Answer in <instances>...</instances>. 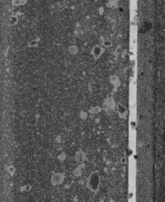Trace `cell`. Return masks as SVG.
<instances>
[{"mask_svg":"<svg viewBox=\"0 0 165 202\" xmlns=\"http://www.w3.org/2000/svg\"><path fill=\"white\" fill-rule=\"evenodd\" d=\"M69 51H70V54H76L78 52V47H77V46H71L70 48Z\"/></svg>","mask_w":165,"mask_h":202,"instance_id":"obj_10","label":"cell"},{"mask_svg":"<svg viewBox=\"0 0 165 202\" xmlns=\"http://www.w3.org/2000/svg\"><path fill=\"white\" fill-rule=\"evenodd\" d=\"M101 107H98V106H96V107H92V108H91L89 111L92 114H97V113H99V112H101Z\"/></svg>","mask_w":165,"mask_h":202,"instance_id":"obj_9","label":"cell"},{"mask_svg":"<svg viewBox=\"0 0 165 202\" xmlns=\"http://www.w3.org/2000/svg\"><path fill=\"white\" fill-rule=\"evenodd\" d=\"M27 0H13V4L14 6H22L26 3Z\"/></svg>","mask_w":165,"mask_h":202,"instance_id":"obj_8","label":"cell"},{"mask_svg":"<svg viewBox=\"0 0 165 202\" xmlns=\"http://www.w3.org/2000/svg\"><path fill=\"white\" fill-rule=\"evenodd\" d=\"M63 181H64V175L61 173H55L54 174H53L51 179V182L53 186L61 185Z\"/></svg>","mask_w":165,"mask_h":202,"instance_id":"obj_3","label":"cell"},{"mask_svg":"<svg viewBox=\"0 0 165 202\" xmlns=\"http://www.w3.org/2000/svg\"><path fill=\"white\" fill-rule=\"evenodd\" d=\"M38 44L39 41L37 39H36V40H32V41H30L29 43H28V47H29V48H36V47L38 46Z\"/></svg>","mask_w":165,"mask_h":202,"instance_id":"obj_11","label":"cell"},{"mask_svg":"<svg viewBox=\"0 0 165 202\" xmlns=\"http://www.w3.org/2000/svg\"><path fill=\"white\" fill-rule=\"evenodd\" d=\"M101 45H102L104 48H110V47L112 45V42H111V40H110V39H104V41L102 42V44Z\"/></svg>","mask_w":165,"mask_h":202,"instance_id":"obj_6","label":"cell"},{"mask_svg":"<svg viewBox=\"0 0 165 202\" xmlns=\"http://www.w3.org/2000/svg\"><path fill=\"white\" fill-rule=\"evenodd\" d=\"M118 110H119V116L121 118H126L127 115V110L125 107H123L122 105H119L118 106Z\"/></svg>","mask_w":165,"mask_h":202,"instance_id":"obj_4","label":"cell"},{"mask_svg":"<svg viewBox=\"0 0 165 202\" xmlns=\"http://www.w3.org/2000/svg\"><path fill=\"white\" fill-rule=\"evenodd\" d=\"M110 81H111V84L113 85V86L116 88H118L120 85V80H119V77H116V76H112V77H111Z\"/></svg>","mask_w":165,"mask_h":202,"instance_id":"obj_5","label":"cell"},{"mask_svg":"<svg viewBox=\"0 0 165 202\" xmlns=\"http://www.w3.org/2000/svg\"><path fill=\"white\" fill-rule=\"evenodd\" d=\"M107 6L111 8H116L118 6V0H109Z\"/></svg>","mask_w":165,"mask_h":202,"instance_id":"obj_7","label":"cell"},{"mask_svg":"<svg viewBox=\"0 0 165 202\" xmlns=\"http://www.w3.org/2000/svg\"><path fill=\"white\" fill-rule=\"evenodd\" d=\"M105 51V48L102 46V45H96L93 48L92 51H91V54L93 56L95 59H98Z\"/></svg>","mask_w":165,"mask_h":202,"instance_id":"obj_2","label":"cell"},{"mask_svg":"<svg viewBox=\"0 0 165 202\" xmlns=\"http://www.w3.org/2000/svg\"><path fill=\"white\" fill-rule=\"evenodd\" d=\"M84 159H85L84 153L81 152V153H78V155H77V160L80 161V162H82V161H84Z\"/></svg>","mask_w":165,"mask_h":202,"instance_id":"obj_12","label":"cell"},{"mask_svg":"<svg viewBox=\"0 0 165 202\" xmlns=\"http://www.w3.org/2000/svg\"><path fill=\"white\" fill-rule=\"evenodd\" d=\"M88 189L92 192H98L101 186V176L98 171H94V172L91 173L89 177L87 179V183H86Z\"/></svg>","mask_w":165,"mask_h":202,"instance_id":"obj_1","label":"cell"}]
</instances>
